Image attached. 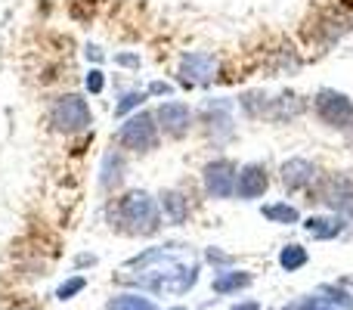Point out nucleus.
<instances>
[{"mask_svg":"<svg viewBox=\"0 0 353 310\" xmlns=\"http://www.w3.org/2000/svg\"><path fill=\"white\" fill-rule=\"evenodd\" d=\"M310 112V99H304L294 90H282V93H270V124H294L301 115Z\"/></svg>","mask_w":353,"mask_h":310,"instance_id":"2eb2a0df","label":"nucleus"},{"mask_svg":"<svg viewBox=\"0 0 353 310\" xmlns=\"http://www.w3.org/2000/svg\"><path fill=\"white\" fill-rule=\"evenodd\" d=\"M105 310H161V307L140 292H121V295H115V298H109Z\"/></svg>","mask_w":353,"mask_h":310,"instance_id":"393cba45","label":"nucleus"},{"mask_svg":"<svg viewBox=\"0 0 353 310\" xmlns=\"http://www.w3.org/2000/svg\"><path fill=\"white\" fill-rule=\"evenodd\" d=\"M236 112H239V106L232 97H208L205 103L195 109V130H199L214 149L230 146L239 137Z\"/></svg>","mask_w":353,"mask_h":310,"instance_id":"7ed1b4c3","label":"nucleus"},{"mask_svg":"<svg viewBox=\"0 0 353 310\" xmlns=\"http://www.w3.org/2000/svg\"><path fill=\"white\" fill-rule=\"evenodd\" d=\"M279 267L285 270V273H298V270H304L307 264H310V251L304 249L301 242H288V245H282L279 249Z\"/></svg>","mask_w":353,"mask_h":310,"instance_id":"b1692460","label":"nucleus"},{"mask_svg":"<svg viewBox=\"0 0 353 310\" xmlns=\"http://www.w3.org/2000/svg\"><path fill=\"white\" fill-rule=\"evenodd\" d=\"M128 174H130V155L118 146L105 149L103 158H99V174H97L99 189H103L105 195L121 193L124 183H128Z\"/></svg>","mask_w":353,"mask_h":310,"instance_id":"ddd939ff","label":"nucleus"},{"mask_svg":"<svg viewBox=\"0 0 353 310\" xmlns=\"http://www.w3.org/2000/svg\"><path fill=\"white\" fill-rule=\"evenodd\" d=\"M220 78V56L211 50H186L176 59V84L195 90V87H211Z\"/></svg>","mask_w":353,"mask_h":310,"instance_id":"1a4fd4ad","label":"nucleus"},{"mask_svg":"<svg viewBox=\"0 0 353 310\" xmlns=\"http://www.w3.org/2000/svg\"><path fill=\"white\" fill-rule=\"evenodd\" d=\"M47 124L53 134L62 137H81L93 128V109H90V99L78 90H65L59 97L50 99V109H47Z\"/></svg>","mask_w":353,"mask_h":310,"instance_id":"39448f33","label":"nucleus"},{"mask_svg":"<svg viewBox=\"0 0 353 310\" xmlns=\"http://www.w3.org/2000/svg\"><path fill=\"white\" fill-rule=\"evenodd\" d=\"M236 106L248 122H267L270 115V90L263 87H251V90H242L236 97Z\"/></svg>","mask_w":353,"mask_h":310,"instance_id":"a211bd4d","label":"nucleus"},{"mask_svg":"<svg viewBox=\"0 0 353 310\" xmlns=\"http://www.w3.org/2000/svg\"><path fill=\"white\" fill-rule=\"evenodd\" d=\"M161 140H165V137H161L155 109H140V112H134V115H128L115 128V134H112V146L124 149L128 155H137V158L159 153Z\"/></svg>","mask_w":353,"mask_h":310,"instance_id":"20e7f679","label":"nucleus"},{"mask_svg":"<svg viewBox=\"0 0 353 310\" xmlns=\"http://www.w3.org/2000/svg\"><path fill=\"white\" fill-rule=\"evenodd\" d=\"M199 264H186V261H165L152 270H140V276H118L121 286L140 289L149 295H168V298H180L189 289H195L199 282Z\"/></svg>","mask_w":353,"mask_h":310,"instance_id":"f03ea898","label":"nucleus"},{"mask_svg":"<svg viewBox=\"0 0 353 310\" xmlns=\"http://www.w3.org/2000/svg\"><path fill=\"white\" fill-rule=\"evenodd\" d=\"M105 72L99 66H90L87 68V75H84V90L90 93V97H99V93H105Z\"/></svg>","mask_w":353,"mask_h":310,"instance_id":"bb28decb","label":"nucleus"},{"mask_svg":"<svg viewBox=\"0 0 353 310\" xmlns=\"http://www.w3.org/2000/svg\"><path fill=\"white\" fill-rule=\"evenodd\" d=\"M146 87H124V90H118L115 97V106H112V115L118 118V122H124L128 115H134V112L146 109Z\"/></svg>","mask_w":353,"mask_h":310,"instance_id":"412c9836","label":"nucleus"},{"mask_svg":"<svg viewBox=\"0 0 353 310\" xmlns=\"http://www.w3.org/2000/svg\"><path fill=\"white\" fill-rule=\"evenodd\" d=\"M319 295H323L325 301H329L332 307H338V310H353V292L344 282H323V286L316 289Z\"/></svg>","mask_w":353,"mask_h":310,"instance_id":"a878e982","label":"nucleus"},{"mask_svg":"<svg viewBox=\"0 0 353 310\" xmlns=\"http://www.w3.org/2000/svg\"><path fill=\"white\" fill-rule=\"evenodd\" d=\"M319 177H323V171H319V164L313 158L292 155L279 164V186L285 193H310Z\"/></svg>","mask_w":353,"mask_h":310,"instance_id":"f8f14e48","label":"nucleus"},{"mask_svg":"<svg viewBox=\"0 0 353 310\" xmlns=\"http://www.w3.org/2000/svg\"><path fill=\"white\" fill-rule=\"evenodd\" d=\"M310 115L323 124L325 130H338V134L353 140V97L338 87H319L310 97Z\"/></svg>","mask_w":353,"mask_h":310,"instance_id":"423d86ee","label":"nucleus"},{"mask_svg":"<svg viewBox=\"0 0 353 310\" xmlns=\"http://www.w3.org/2000/svg\"><path fill=\"white\" fill-rule=\"evenodd\" d=\"M97 261H99V258L97 255H90V251H81V255L78 258H74V267H97Z\"/></svg>","mask_w":353,"mask_h":310,"instance_id":"72a5a7b5","label":"nucleus"},{"mask_svg":"<svg viewBox=\"0 0 353 310\" xmlns=\"http://www.w3.org/2000/svg\"><path fill=\"white\" fill-rule=\"evenodd\" d=\"M168 310H189V307H183V304H174V307H168Z\"/></svg>","mask_w":353,"mask_h":310,"instance_id":"e433bc0d","label":"nucleus"},{"mask_svg":"<svg viewBox=\"0 0 353 310\" xmlns=\"http://www.w3.org/2000/svg\"><path fill=\"white\" fill-rule=\"evenodd\" d=\"M273 310H294V304L292 307H273Z\"/></svg>","mask_w":353,"mask_h":310,"instance_id":"4c0bfd02","label":"nucleus"},{"mask_svg":"<svg viewBox=\"0 0 353 310\" xmlns=\"http://www.w3.org/2000/svg\"><path fill=\"white\" fill-rule=\"evenodd\" d=\"M310 202L323 205L325 211L344 214L347 220H353V174H347V171H329V174H323L313 183Z\"/></svg>","mask_w":353,"mask_h":310,"instance_id":"0eeeda50","label":"nucleus"},{"mask_svg":"<svg viewBox=\"0 0 353 310\" xmlns=\"http://www.w3.org/2000/svg\"><path fill=\"white\" fill-rule=\"evenodd\" d=\"M174 249H180L176 242H165V245H152V249H143L140 255H134L124 267L128 270H152V267H159V264H165V261H174V255L171 251Z\"/></svg>","mask_w":353,"mask_h":310,"instance_id":"4be33fe9","label":"nucleus"},{"mask_svg":"<svg viewBox=\"0 0 353 310\" xmlns=\"http://www.w3.org/2000/svg\"><path fill=\"white\" fill-rule=\"evenodd\" d=\"M155 118L165 140H186L195 130V109L186 99H161L155 106Z\"/></svg>","mask_w":353,"mask_h":310,"instance_id":"9d476101","label":"nucleus"},{"mask_svg":"<svg viewBox=\"0 0 353 310\" xmlns=\"http://www.w3.org/2000/svg\"><path fill=\"white\" fill-rule=\"evenodd\" d=\"M201 193L205 199L230 202L236 199V180H239V162L230 155H211L199 171Z\"/></svg>","mask_w":353,"mask_h":310,"instance_id":"6e6552de","label":"nucleus"},{"mask_svg":"<svg viewBox=\"0 0 353 310\" xmlns=\"http://www.w3.org/2000/svg\"><path fill=\"white\" fill-rule=\"evenodd\" d=\"M105 224H109V230L121 233V236H134V239L159 236L165 230L159 195H152L149 189L115 193V199H109V205H105Z\"/></svg>","mask_w":353,"mask_h":310,"instance_id":"f257e3e1","label":"nucleus"},{"mask_svg":"<svg viewBox=\"0 0 353 310\" xmlns=\"http://www.w3.org/2000/svg\"><path fill=\"white\" fill-rule=\"evenodd\" d=\"M159 208H161V217H165L168 226H183V224H189V217H192L189 193H183L180 186L159 189Z\"/></svg>","mask_w":353,"mask_h":310,"instance_id":"f3484780","label":"nucleus"},{"mask_svg":"<svg viewBox=\"0 0 353 310\" xmlns=\"http://www.w3.org/2000/svg\"><path fill=\"white\" fill-rule=\"evenodd\" d=\"M230 310H263L261 307V301H254V298H248V301H236Z\"/></svg>","mask_w":353,"mask_h":310,"instance_id":"f704fd0d","label":"nucleus"},{"mask_svg":"<svg viewBox=\"0 0 353 310\" xmlns=\"http://www.w3.org/2000/svg\"><path fill=\"white\" fill-rule=\"evenodd\" d=\"M294 310H338V307H332L323 295L313 292V295H304V298L294 301Z\"/></svg>","mask_w":353,"mask_h":310,"instance_id":"2f4dec72","label":"nucleus"},{"mask_svg":"<svg viewBox=\"0 0 353 310\" xmlns=\"http://www.w3.org/2000/svg\"><path fill=\"white\" fill-rule=\"evenodd\" d=\"M205 261L214 267V273H217V270H226V267H236V258L226 255V251H220V249H214V245L205 249Z\"/></svg>","mask_w":353,"mask_h":310,"instance_id":"7c9ffc66","label":"nucleus"},{"mask_svg":"<svg viewBox=\"0 0 353 310\" xmlns=\"http://www.w3.org/2000/svg\"><path fill=\"white\" fill-rule=\"evenodd\" d=\"M301 66H304V59H301V53L294 50V43H282L279 50H273V59H270V72L273 75H298Z\"/></svg>","mask_w":353,"mask_h":310,"instance_id":"5701e85b","label":"nucleus"},{"mask_svg":"<svg viewBox=\"0 0 353 310\" xmlns=\"http://www.w3.org/2000/svg\"><path fill=\"white\" fill-rule=\"evenodd\" d=\"M353 31V12L350 10H323L313 22V31H310V41H316L323 50H332L335 43H341Z\"/></svg>","mask_w":353,"mask_h":310,"instance_id":"9b49d317","label":"nucleus"},{"mask_svg":"<svg viewBox=\"0 0 353 310\" xmlns=\"http://www.w3.org/2000/svg\"><path fill=\"white\" fill-rule=\"evenodd\" d=\"M270 168L263 162H245L239 164V180H236V199L239 202H257L267 195L270 189Z\"/></svg>","mask_w":353,"mask_h":310,"instance_id":"4468645a","label":"nucleus"},{"mask_svg":"<svg viewBox=\"0 0 353 310\" xmlns=\"http://www.w3.org/2000/svg\"><path fill=\"white\" fill-rule=\"evenodd\" d=\"M87 289V276H68L65 282H59V289H56V298L59 301H72L74 295H81Z\"/></svg>","mask_w":353,"mask_h":310,"instance_id":"cd10ccee","label":"nucleus"},{"mask_svg":"<svg viewBox=\"0 0 353 310\" xmlns=\"http://www.w3.org/2000/svg\"><path fill=\"white\" fill-rule=\"evenodd\" d=\"M254 282V273L251 270H239V267H226L217 270L211 280V292L214 295H239L242 289H248Z\"/></svg>","mask_w":353,"mask_h":310,"instance_id":"6ab92c4d","label":"nucleus"},{"mask_svg":"<svg viewBox=\"0 0 353 310\" xmlns=\"http://www.w3.org/2000/svg\"><path fill=\"white\" fill-rule=\"evenodd\" d=\"M84 59L90 62V66H103V62H105L103 47H99V43H87V47H84Z\"/></svg>","mask_w":353,"mask_h":310,"instance_id":"473e14b6","label":"nucleus"},{"mask_svg":"<svg viewBox=\"0 0 353 310\" xmlns=\"http://www.w3.org/2000/svg\"><path fill=\"white\" fill-rule=\"evenodd\" d=\"M146 93H149V99H174L176 84L174 81H165V78H155L146 84Z\"/></svg>","mask_w":353,"mask_h":310,"instance_id":"c85d7f7f","label":"nucleus"},{"mask_svg":"<svg viewBox=\"0 0 353 310\" xmlns=\"http://www.w3.org/2000/svg\"><path fill=\"white\" fill-rule=\"evenodd\" d=\"M338 282H344V286H353V276H344V280H338Z\"/></svg>","mask_w":353,"mask_h":310,"instance_id":"c9c22d12","label":"nucleus"},{"mask_svg":"<svg viewBox=\"0 0 353 310\" xmlns=\"http://www.w3.org/2000/svg\"><path fill=\"white\" fill-rule=\"evenodd\" d=\"M261 217L270 220V224L276 226H301V208L292 205L288 199H279V202H267V205H261Z\"/></svg>","mask_w":353,"mask_h":310,"instance_id":"aec40b11","label":"nucleus"},{"mask_svg":"<svg viewBox=\"0 0 353 310\" xmlns=\"http://www.w3.org/2000/svg\"><path fill=\"white\" fill-rule=\"evenodd\" d=\"M112 62H115L118 68H128V72H140L143 68V56L137 53V50H121V53L112 56Z\"/></svg>","mask_w":353,"mask_h":310,"instance_id":"c756f323","label":"nucleus"},{"mask_svg":"<svg viewBox=\"0 0 353 310\" xmlns=\"http://www.w3.org/2000/svg\"><path fill=\"white\" fill-rule=\"evenodd\" d=\"M347 226H350V220L335 211H319V214H310L307 220H301V230H304L313 242H332V239L344 236Z\"/></svg>","mask_w":353,"mask_h":310,"instance_id":"dca6fc26","label":"nucleus"}]
</instances>
